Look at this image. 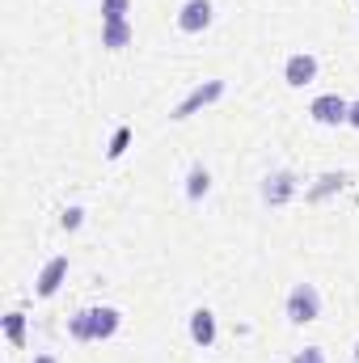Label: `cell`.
I'll list each match as a JSON object with an SVG mask.
<instances>
[{
    "label": "cell",
    "mask_w": 359,
    "mask_h": 363,
    "mask_svg": "<svg viewBox=\"0 0 359 363\" xmlns=\"http://www.w3.org/2000/svg\"><path fill=\"white\" fill-rule=\"evenodd\" d=\"M34 363H55V359H51V355H38V359H34Z\"/></svg>",
    "instance_id": "cell-18"
},
{
    "label": "cell",
    "mask_w": 359,
    "mask_h": 363,
    "mask_svg": "<svg viewBox=\"0 0 359 363\" xmlns=\"http://www.w3.org/2000/svg\"><path fill=\"white\" fill-rule=\"evenodd\" d=\"M317 77V60L313 55H292L287 60V85H309Z\"/></svg>",
    "instance_id": "cell-7"
},
{
    "label": "cell",
    "mask_w": 359,
    "mask_h": 363,
    "mask_svg": "<svg viewBox=\"0 0 359 363\" xmlns=\"http://www.w3.org/2000/svg\"><path fill=\"white\" fill-rule=\"evenodd\" d=\"M317 313H321L317 291H313L309 283H296V287H292V296H287V317L304 325V321H317Z\"/></svg>",
    "instance_id": "cell-2"
},
{
    "label": "cell",
    "mask_w": 359,
    "mask_h": 363,
    "mask_svg": "<svg viewBox=\"0 0 359 363\" xmlns=\"http://www.w3.org/2000/svg\"><path fill=\"white\" fill-rule=\"evenodd\" d=\"M296 363H326V355H321L317 347H309V351H300V355H296Z\"/></svg>",
    "instance_id": "cell-14"
},
{
    "label": "cell",
    "mask_w": 359,
    "mask_h": 363,
    "mask_svg": "<svg viewBox=\"0 0 359 363\" xmlns=\"http://www.w3.org/2000/svg\"><path fill=\"white\" fill-rule=\"evenodd\" d=\"M347 123H355V127H359V101L351 106V114H347Z\"/></svg>",
    "instance_id": "cell-17"
},
{
    "label": "cell",
    "mask_w": 359,
    "mask_h": 363,
    "mask_svg": "<svg viewBox=\"0 0 359 363\" xmlns=\"http://www.w3.org/2000/svg\"><path fill=\"white\" fill-rule=\"evenodd\" d=\"M207 21H211V4H207V0H186V4H182L178 26L186 30V34H199Z\"/></svg>",
    "instance_id": "cell-4"
},
{
    "label": "cell",
    "mask_w": 359,
    "mask_h": 363,
    "mask_svg": "<svg viewBox=\"0 0 359 363\" xmlns=\"http://www.w3.org/2000/svg\"><path fill=\"white\" fill-rule=\"evenodd\" d=\"M118 330V313L114 308H85L72 317V338L81 342H97V338H110Z\"/></svg>",
    "instance_id": "cell-1"
},
{
    "label": "cell",
    "mask_w": 359,
    "mask_h": 363,
    "mask_svg": "<svg viewBox=\"0 0 359 363\" xmlns=\"http://www.w3.org/2000/svg\"><path fill=\"white\" fill-rule=\"evenodd\" d=\"M190 338H194L199 347H211V338H216V317H211L207 308H199V313L190 317Z\"/></svg>",
    "instance_id": "cell-8"
},
{
    "label": "cell",
    "mask_w": 359,
    "mask_h": 363,
    "mask_svg": "<svg viewBox=\"0 0 359 363\" xmlns=\"http://www.w3.org/2000/svg\"><path fill=\"white\" fill-rule=\"evenodd\" d=\"M123 148H127V131H118V135H114V148H110V157H118Z\"/></svg>",
    "instance_id": "cell-15"
},
{
    "label": "cell",
    "mask_w": 359,
    "mask_h": 363,
    "mask_svg": "<svg viewBox=\"0 0 359 363\" xmlns=\"http://www.w3.org/2000/svg\"><path fill=\"white\" fill-rule=\"evenodd\" d=\"M220 93H224V85H220V81H211V85H199V89L190 93V97L182 101L178 110H174V118H186V114H194L199 106H207V101H216Z\"/></svg>",
    "instance_id": "cell-5"
},
{
    "label": "cell",
    "mask_w": 359,
    "mask_h": 363,
    "mask_svg": "<svg viewBox=\"0 0 359 363\" xmlns=\"http://www.w3.org/2000/svg\"><path fill=\"white\" fill-rule=\"evenodd\" d=\"M81 216H85V211H81V207H72V211L64 216V224H68V228H77V224H81Z\"/></svg>",
    "instance_id": "cell-16"
},
{
    "label": "cell",
    "mask_w": 359,
    "mask_h": 363,
    "mask_svg": "<svg viewBox=\"0 0 359 363\" xmlns=\"http://www.w3.org/2000/svg\"><path fill=\"white\" fill-rule=\"evenodd\" d=\"M4 330H9V342H13V347L26 342V317H21V313H9V317H4Z\"/></svg>",
    "instance_id": "cell-10"
},
{
    "label": "cell",
    "mask_w": 359,
    "mask_h": 363,
    "mask_svg": "<svg viewBox=\"0 0 359 363\" xmlns=\"http://www.w3.org/2000/svg\"><path fill=\"white\" fill-rule=\"evenodd\" d=\"M123 13H127V0H106V4H101L106 26H110V21H123Z\"/></svg>",
    "instance_id": "cell-12"
},
{
    "label": "cell",
    "mask_w": 359,
    "mask_h": 363,
    "mask_svg": "<svg viewBox=\"0 0 359 363\" xmlns=\"http://www.w3.org/2000/svg\"><path fill=\"white\" fill-rule=\"evenodd\" d=\"M64 274H68V258H51L43 267V274H38V296H55L60 283H64Z\"/></svg>",
    "instance_id": "cell-6"
},
{
    "label": "cell",
    "mask_w": 359,
    "mask_h": 363,
    "mask_svg": "<svg viewBox=\"0 0 359 363\" xmlns=\"http://www.w3.org/2000/svg\"><path fill=\"white\" fill-rule=\"evenodd\" d=\"M127 38H131V26H127V21H110V26H106V38H101V43H106V47H123Z\"/></svg>",
    "instance_id": "cell-9"
},
{
    "label": "cell",
    "mask_w": 359,
    "mask_h": 363,
    "mask_svg": "<svg viewBox=\"0 0 359 363\" xmlns=\"http://www.w3.org/2000/svg\"><path fill=\"white\" fill-rule=\"evenodd\" d=\"M347 114H351V106H347L343 97H334V93H326V97H317V101H313V118H317V123H326V127L347 123Z\"/></svg>",
    "instance_id": "cell-3"
},
{
    "label": "cell",
    "mask_w": 359,
    "mask_h": 363,
    "mask_svg": "<svg viewBox=\"0 0 359 363\" xmlns=\"http://www.w3.org/2000/svg\"><path fill=\"white\" fill-rule=\"evenodd\" d=\"M186 194H190V199L207 194V174H203V169H190V186H186Z\"/></svg>",
    "instance_id": "cell-13"
},
{
    "label": "cell",
    "mask_w": 359,
    "mask_h": 363,
    "mask_svg": "<svg viewBox=\"0 0 359 363\" xmlns=\"http://www.w3.org/2000/svg\"><path fill=\"white\" fill-rule=\"evenodd\" d=\"M287 194H292V178H287V174L270 178V186H267V203H283Z\"/></svg>",
    "instance_id": "cell-11"
},
{
    "label": "cell",
    "mask_w": 359,
    "mask_h": 363,
    "mask_svg": "<svg viewBox=\"0 0 359 363\" xmlns=\"http://www.w3.org/2000/svg\"><path fill=\"white\" fill-rule=\"evenodd\" d=\"M355 359H359V347H355Z\"/></svg>",
    "instance_id": "cell-19"
}]
</instances>
